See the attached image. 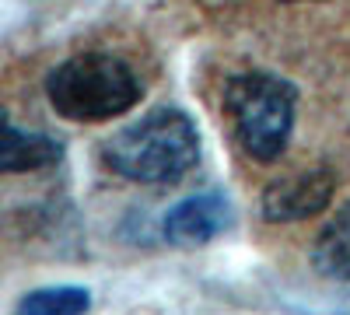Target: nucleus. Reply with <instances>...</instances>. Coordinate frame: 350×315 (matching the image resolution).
<instances>
[{
    "label": "nucleus",
    "mask_w": 350,
    "mask_h": 315,
    "mask_svg": "<svg viewBox=\"0 0 350 315\" xmlns=\"http://www.w3.org/2000/svg\"><path fill=\"white\" fill-rule=\"evenodd\" d=\"M140 81L126 60L112 53L70 56L46 77V98L64 120L105 123L140 102Z\"/></svg>",
    "instance_id": "nucleus-2"
},
{
    "label": "nucleus",
    "mask_w": 350,
    "mask_h": 315,
    "mask_svg": "<svg viewBox=\"0 0 350 315\" xmlns=\"http://www.w3.org/2000/svg\"><path fill=\"white\" fill-rule=\"evenodd\" d=\"M295 88L273 74L249 70L224 84V109L235 126V137L249 158L273 161L284 154L291 126H295Z\"/></svg>",
    "instance_id": "nucleus-3"
},
{
    "label": "nucleus",
    "mask_w": 350,
    "mask_h": 315,
    "mask_svg": "<svg viewBox=\"0 0 350 315\" xmlns=\"http://www.w3.org/2000/svg\"><path fill=\"white\" fill-rule=\"evenodd\" d=\"M92 308V295L84 288H74V284H60V288H39L28 291L14 315H84Z\"/></svg>",
    "instance_id": "nucleus-8"
},
{
    "label": "nucleus",
    "mask_w": 350,
    "mask_h": 315,
    "mask_svg": "<svg viewBox=\"0 0 350 315\" xmlns=\"http://www.w3.org/2000/svg\"><path fill=\"white\" fill-rule=\"evenodd\" d=\"M105 165L133 182H175L200 161V137L179 109H158L112 133L102 148Z\"/></svg>",
    "instance_id": "nucleus-1"
},
{
    "label": "nucleus",
    "mask_w": 350,
    "mask_h": 315,
    "mask_svg": "<svg viewBox=\"0 0 350 315\" xmlns=\"http://www.w3.org/2000/svg\"><path fill=\"white\" fill-rule=\"evenodd\" d=\"M312 260H315V270L323 277L350 284V204L340 207L329 217V224L319 232Z\"/></svg>",
    "instance_id": "nucleus-7"
},
{
    "label": "nucleus",
    "mask_w": 350,
    "mask_h": 315,
    "mask_svg": "<svg viewBox=\"0 0 350 315\" xmlns=\"http://www.w3.org/2000/svg\"><path fill=\"white\" fill-rule=\"evenodd\" d=\"M228 224H231V204L228 200L221 193H196V196H186L183 204H175L165 214L161 232L172 245L193 249V245H207L211 238H217Z\"/></svg>",
    "instance_id": "nucleus-5"
},
{
    "label": "nucleus",
    "mask_w": 350,
    "mask_h": 315,
    "mask_svg": "<svg viewBox=\"0 0 350 315\" xmlns=\"http://www.w3.org/2000/svg\"><path fill=\"white\" fill-rule=\"evenodd\" d=\"M64 148L56 144L53 137L46 133H32V130H21L14 123H4V140H0V168L8 172H36L46 168L53 161H60Z\"/></svg>",
    "instance_id": "nucleus-6"
},
{
    "label": "nucleus",
    "mask_w": 350,
    "mask_h": 315,
    "mask_svg": "<svg viewBox=\"0 0 350 315\" xmlns=\"http://www.w3.org/2000/svg\"><path fill=\"white\" fill-rule=\"evenodd\" d=\"M336 193V176L329 168H308L295 172L287 179H277L262 193V217L273 224L305 221L312 214H323Z\"/></svg>",
    "instance_id": "nucleus-4"
}]
</instances>
